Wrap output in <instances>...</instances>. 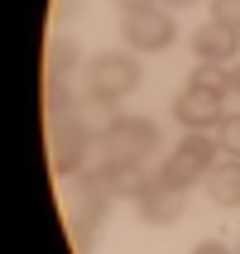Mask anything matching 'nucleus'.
<instances>
[{
  "label": "nucleus",
  "instance_id": "f257e3e1",
  "mask_svg": "<svg viewBox=\"0 0 240 254\" xmlns=\"http://www.w3.org/2000/svg\"><path fill=\"white\" fill-rule=\"evenodd\" d=\"M159 149V125L149 115H115L111 129L96 139L101 163H144Z\"/></svg>",
  "mask_w": 240,
  "mask_h": 254
},
{
  "label": "nucleus",
  "instance_id": "f03ea898",
  "mask_svg": "<svg viewBox=\"0 0 240 254\" xmlns=\"http://www.w3.org/2000/svg\"><path fill=\"white\" fill-rule=\"evenodd\" d=\"M216 149H221V144H216L212 134L187 129L183 139H178V149L163 158V168H159L154 178H159V183H168V187H178V192H187L192 183H202V178L221 163V158H216Z\"/></svg>",
  "mask_w": 240,
  "mask_h": 254
},
{
  "label": "nucleus",
  "instance_id": "7ed1b4c3",
  "mask_svg": "<svg viewBox=\"0 0 240 254\" xmlns=\"http://www.w3.org/2000/svg\"><path fill=\"white\" fill-rule=\"evenodd\" d=\"M120 39H125L135 53H163V48L178 39V19H173V10H159V5L125 10V19H120Z\"/></svg>",
  "mask_w": 240,
  "mask_h": 254
},
{
  "label": "nucleus",
  "instance_id": "20e7f679",
  "mask_svg": "<svg viewBox=\"0 0 240 254\" xmlns=\"http://www.w3.org/2000/svg\"><path fill=\"white\" fill-rule=\"evenodd\" d=\"M140 86V63L125 53H101L91 67H86V91L101 101H120Z\"/></svg>",
  "mask_w": 240,
  "mask_h": 254
},
{
  "label": "nucleus",
  "instance_id": "39448f33",
  "mask_svg": "<svg viewBox=\"0 0 240 254\" xmlns=\"http://www.w3.org/2000/svg\"><path fill=\"white\" fill-rule=\"evenodd\" d=\"M91 154H96V139H91L82 125H72V120H53V168L63 173V178L91 168Z\"/></svg>",
  "mask_w": 240,
  "mask_h": 254
},
{
  "label": "nucleus",
  "instance_id": "423d86ee",
  "mask_svg": "<svg viewBox=\"0 0 240 254\" xmlns=\"http://www.w3.org/2000/svg\"><path fill=\"white\" fill-rule=\"evenodd\" d=\"M130 201H135V216L149 221V226H173V221L183 216V192L168 187V183H159V178H149Z\"/></svg>",
  "mask_w": 240,
  "mask_h": 254
},
{
  "label": "nucleus",
  "instance_id": "0eeeda50",
  "mask_svg": "<svg viewBox=\"0 0 240 254\" xmlns=\"http://www.w3.org/2000/svg\"><path fill=\"white\" fill-rule=\"evenodd\" d=\"M173 120L183 129H216L226 120V111H221V96H207V91H192L187 86L183 96L173 101Z\"/></svg>",
  "mask_w": 240,
  "mask_h": 254
},
{
  "label": "nucleus",
  "instance_id": "6e6552de",
  "mask_svg": "<svg viewBox=\"0 0 240 254\" xmlns=\"http://www.w3.org/2000/svg\"><path fill=\"white\" fill-rule=\"evenodd\" d=\"M192 53H197V63H226L231 53H240V34L212 19L192 34Z\"/></svg>",
  "mask_w": 240,
  "mask_h": 254
},
{
  "label": "nucleus",
  "instance_id": "1a4fd4ad",
  "mask_svg": "<svg viewBox=\"0 0 240 254\" xmlns=\"http://www.w3.org/2000/svg\"><path fill=\"white\" fill-rule=\"evenodd\" d=\"M207 192H212L216 206H240V158H221L212 173H207Z\"/></svg>",
  "mask_w": 240,
  "mask_h": 254
},
{
  "label": "nucleus",
  "instance_id": "9d476101",
  "mask_svg": "<svg viewBox=\"0 0 240 254\" xmlns=\"http://www.w3.org/2000/svg\"><path fill=\"white\" fill-rule=\"evenodd\" d=\"M187 86L192 91H207V96H236L231 91V67H221V63H197L192 67V77H187Z\"/></svg>",
  "mask_w": 240,
  "mask_h": 254
},
{
  "label": "nucleus",
  "instance_id": "9b49d317",
  "mask_svg": "<svg viewBox=\"0 0 240 254\" xmlns=\"http://www.w3.org/2000/svg\"><path fill=\"white\" fill-rule=\"evenodd\" d=\"M101 221H106V211H72L68 235H72V250L77 254H91V245H96V235H101Z\"/></svg>",
  "mask_w": 240,
  "mask_h": 254
},
{
  "label": "nucleus",
  "instance_id": "f8f14e48",
  "mask_svg": "<svg viewBox=\"0 0 240 254\" xmlns=\"http://www.w3.org/2000/svg\"><path fill=\"white\" fill-rule=\"evenodd\" d=\"M101 168H106V183H111L115 197H135V192L149 183L140 163H101Z\"/></svg>",
  "mask_w": 240,
  "mask_h": 254
},
{
  "label": "nucleus",
  "instance_id": "ddd939ff",
  "mask_svg": "<svg viewBox=\"0 0 240 254\" xmlns=\"http://www.w3.org/2000/svg\"><path fill=\"white\" fill-rule=\"evenodd\" d=\"M72 67H77V43H72V39H53V43H48V77L63 82Z\"/></svg>",
  "mask_w": 240,
  "mask_h": 254
},
{
  "label": "nucleus",
  "instance_id": "4468645a",
  "mask_svg": "<svg viewBox=\"0 0 240 254\" xmlns=\"http://www.w3.org/2000/svg\"><path fill=\"white\" fill-rule=\"evenodd\" d=\"M216 144H221L226 158H240V115H226V120L216 125Z\"/></svg>",
  "mask_w": 240,
  "mask_h": 254
},
{
  "label": "nucleus",
  "instance_id": "2eb2a0df",
  "mask_svg": "<svg viewBox=\"0 0 240 254\" xmlns=\"http://www.w3.org/2000/svg\"><path fill=\"white\" fill-rule=\"evenodd\" d=\"M212 19L240 34V0H212Z\"/></svg>",
  "mask_w": 240,
  "mask_h": 254
},
{
  "label": "nucleus",
  "instance_id": "dca6fc26",
  "mask_svg": "<svg viewBox=\"0 0 240 254\" xmlns=\"http://www.w3.org/2000/svg\"><path fill=\"white\" fill-rule=\"evenodd\" d=\"M192 254H236V250H231V245H221V240H202Z\"/></svg>",
  "mask_w": 240,
  "mask_h": 254
},
{
  "label": "nucleus",
  "instance_id": "f3484780",
  "mask_svg": "<svg viewBox=\"0 0 240 254\" xmlns=\"http://www.w3.org/2000/svg\"><path fill=\"white\" fill-rule=\"evenodd\" d=\"M159 10H187V5H192V0H154Z\"/></svg>",
  "mask_w": 240,
  "mask_h": 254
},
{
  "label": "nucleus",
  "instance_id": "a211bd4d",
  "mask_svg": "<svg viewBox=\"0 0 240 254\" xmlns=\"http://www.w3.org/2000/svg\"><path fill=\"white\" fill-rule=\"evenodd\" d=\"M72 10H77V0H58V19H72Z\"/></svg>",
  "mask_w": 240,
  "mask_h": 254
},
{
  "label": "nucleus",
  "instance_id": "6ab92c4d",
  "mask_svg": "<svg viewBox=\"0 0 240 254\" xmlns=\"http://www.w3.org/2000/svg\"><path fill=\"white\" fill-rule=\"evenodd\" d=\"M120 10H144V5H154V0H115Z\"/></svg>",
  "mask_w": 240,
  "mask_h": 254
},
{
  "label": "nucleus",
  "instance_id": "aec40b11",
  "mask_svg": "<svg viewBox=\"0 0 240 254\" xmlns=\"http://www.w3.org/2000/svg\"><path fill=\"white\" fill-rule=\"evenodd\" d=\"M231 91H236V96H240V63H236V67H231Z\"/></svg>",
  "mask_w": 240,
  "mask_h": 254
},
{
  "label": "nucleus",
  "instance_id": "412c9836",
  "mask_svg": "<svg viewBox=\"0 0 240 254\" xmlns=\"http://www.w3.org/2000/svg\"><path fill=\"white\" fill-rule=\"evenodd\" d=\"M236 254H240V250H236Z\"/></svg>",
  "mask_w": 240,
  "mask_h": 254
}]
</instances>
